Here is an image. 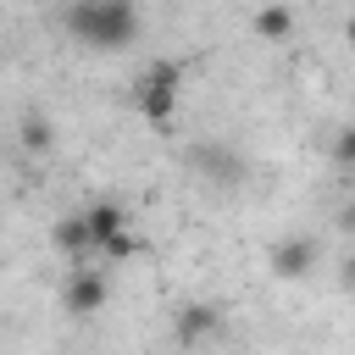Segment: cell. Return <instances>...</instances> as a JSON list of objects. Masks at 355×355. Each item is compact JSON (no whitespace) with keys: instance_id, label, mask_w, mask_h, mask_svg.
<instances>
[{"instance_id":"6da1fadb","label":"cell","mask_w":355,"mask_h":355,"mask_svg":"<svg viewBox=\"0 0 355 355\" xmlns=\"http://www.w3.org/2000/svg\"><path fill=\"white\" fill-rule=\"evenodd\" d=\"M61 28L83 44V50H100V55H116L128 44H139V6L133 0H72L61 11Z\"/></svg>"},{"instance_id":"7a4b0ae2","label":"cell","mask_w":355,"mask_h":355,"mask_svg":"<svg viewBox=\"0 0 355 355\" xmlns=\"http://www.w3.org/2000/svg\"><path fill=\"white\" fill-rule=\"evenodd\" d=\"M178 89H183V67L178 61H150L144 78L133 83V105L150 128H172L178 116Z\"/></svg>"},{"instance_id":"3957f363","label":"cell","mask_w":355,"mask_h":355,"mask_svg":"<svg viewBox=\"0 0 355 355\" xmlns=\"http://www.w3.org/2000/svg\"><path fill=\"white\" fill-rule=\"evenodd\" d=\"M105 300H111L105 266H100V261H72V272H67V283H61V311L83 322V316L105 311Z\"/></svg>"},{"instance_id":"277c9868","label":"cell","mask_w":355,"mask_h":355,"mask_svg":"<svg viewBox=\"0 0 355 355\" xmlns=\"http://www.w3.org/2000/svg\"><path fill=\"white\" fill-rule=\"evenodd\" d=\"M316 261H322V244H316L311 233H288V239H277V244H272V255H266L272 277H283V283L305 277V272H311Z\"/></svg>"},{"instance_id":"5b68a950","label":"cell","mask_w":355,"mask_h":355,"mask_svg":"<svg viewBox=\"0 0 355 355\" xmlns=\"http://www.w3.org/2000/svg\"><path fill=\"white\" fill-rule=\"evenodd\" d=\"M216 327H222V305H211V300H194V305L178 311V344H200Z\"/></svg>"},{"instance_id":"8992f818","label":"cell","mask_w":355,"mask_h":355,"mask_svg":"<svg viewBox=\"0 0 355 355\" xmlns=\"http://www.w3.org/2000/svg\"><path fill=\"white\" fill-rule=\"evenodd\" d=\"M83 227H89V250H100L116 227H128V211L116 200H94V205H83Z\"/></svg>"},{"instance_id":"52a82bcc","label":"cell","mask_w":355,"mask_h":355,"mask_svg":"<svg viewBox=\"0 0 355 355\" xmlns=\"http://www.w3.org/2000/svg\"><path fill=\"white\" fill-rule=\"evenodd\" d=\"M50 244H55L61 255H72V261H94V250H89V227H83V211L61 216V222L50 227Z\"/></svg>"},{"instance_id":"ba28073f","label":"cell","mask_w":355,"mask_h":355,"mask_svg":"<svg viewBox=\"0 0 355 355\" xmlns=\"http://www.w3.org/2000/svg\"><path fill=\"white\" fill-rule=\"evenodd\" d=\"M139 250H144V239H139L133 227H116V233H111V239L94 250V261H100V266H122V261H133Z\"/></svg>"},{"instance_id":"9c48e42d","label":"cell","mask_w":355,"mask_h":355,"mask_svg":"<svg viewBox=\"0 0 355 355\" xmlns=\"http://www.w3.org/2000/svg\"><path fill=\"white\" fill-rule=\"evenodd\" d=\"M255 33H261L266 44H283V39L294 33V11H288V6H261V11H255Z\"/></svg>"},{"instance_id":"30bf717a","label":"cell","mask_w":355,"mask_h":355,"mask_svg":"<svg viewBox=\"0 0 355 355\" xmlns=\"http://www.w3.org/2000/svg\"><path fill=\"white\" fill-rule=\"evenodd\" d=\"M50 144H55L50 116H22V150H28V155H44Z\"/></svg>"}]
</instances>
